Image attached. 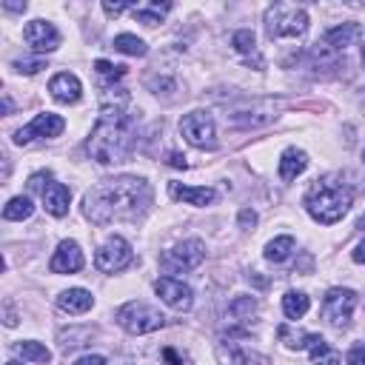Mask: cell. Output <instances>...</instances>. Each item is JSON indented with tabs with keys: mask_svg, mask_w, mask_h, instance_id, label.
I'll return each instance as SVG.
<instances>
[{
	"mask_svg": "<svg viewBox=\"0 0 365 365\" xmlns=\"http://www.w3.org/2000/svg\"><path fill=\"white\" fill-rule=\"evenodd\" d=\"M151 202L148 182L140 177H114L97 182L83 197V214L94 225H108L114 220H137Z\"/></svg>",
	"mask_w": 365,
	"mask_h": 365,
	"instance_id": "obj_1",
	"label": "cell"
},
{
	"mask_svg": "<svg viewBox=\"0 0 365 365\" xmlns=\"http://www.w3.org/2000/svg\"><path fill=\"white\" fill-rule=\"evenodd\" d=\"M128 94L120 91V97H106L103 111L91 128V137L86 140V151L91 160H97L100 165H114V163H125L137 145L134 137V117L125 111Z\"/></svg>",
	"mask_w": 365,
	"mask_h": 365,
	"instance_id": "obj_2",
	"label": "cell"
},
{
	"mask_svg": "<svg viewBox=\"0 0 365 365\" xmlns=\"http://www.w3.org/2000/svg\"><path fill=\"white\" fill-rule=\"evenodd\" d=\"M351 188L342 182L339 174H325L319 180H314V185L305 194V208L308 214L322 222V225H334L336 220L345 217V211L351 208Z\"/></svg>",
	"mask_w": 365,
	"mask_h": 365,
	"instance_id": "obj_3",
	"label": "cell"
},
{
	"mask_svg": "<svg viewBox=\"0 0 365 365\" xmlns=\"http://www.w3.org/2000/svg\"><path fill=\"white\" fill-rule=\"evenodd\" d=\"M308 31V14L297 3H274L265 11V34L277 37H302Z\"/></svg>",
	"mask_w": 365,
	"mask_h": 365,
	"instance_id": "obj_4",
	"label": "cell"
},
{
	"mask_svg": "<svg viewBox=\"0 0 365 365\" xmlns=\"http://www.w3.org/2000/svg\"><path fill=\"white\" fill-rule=\"evenodd\" d=\"M117 322L128 334H151L165 325V317L145 302H125L123 308H117Z\"/></svg>",
	"mask_w": 365,
	"mask_h": 365,
	"instance_id": "obj_5",
	"label": "cell"
},
{
	"mask_svg": "<svg viewBox=\"0 0 365 365\" xmlns=\"http://www.w3.org/2000/svg\"><path fill=\"white\" fill-rule=\"evenodd\" d=\"M202 257H205V245L200 240H185L160 257V268L165 274H182V271L197 268L202 262Z\"/></svg>",
	"mask_w": 365,
	"mask_h": 365,
	"instance_id": "obj_6",
	"label": "cell"
},
{
	"mask_svg": "<svg viewBox=\"0 0 365 365\" xmlns=\"http://www.w3.org/2000/svg\"><path fill=\"white\" fill-rule=\"evenodd\" d=\"M180 134L194 148H217V128L208 111H191L180 120Z\"/></svg>",
	"mask_w": 365,
	"mask_h": 365,
	"instance_id": "obj_7",
	"label": "cell"
},
{
	"mask_svg": "<svg viewBox=\"0 0 365 365\" xmlns=\"http://www.w3.org/2000/svg\"><path fill=\"white\" fill-rule=\"evenodd\" d=\"M131 259H134L131 245H128L123 237H108V240L97 248L94 265H97L103 274H114V271L128 268V265H131Z\"/></svg>",
	"mask_w": 365,
	"mask_h": 365,
	"instance_id": "obj_8",
	"label": "cell"
},
{
	"mask_svg": "<svg viewBox=\"0 0 365 365\" xmlns=\"http://www.w3.org/2000/svg\"><path fill=\"white\" fill-rule=\"evenodd\" d=\"M356 305V294L351 288H331L322 299V319L334 328H345Z\"/></svg>",
	"mask_w": 365,
	"mask_h": 365,
	"instance_id": "obj_9",
	"label": "cell"
},
{
	"mask_svg": "<svg viewBox=\"0 0 365 365\" xmlns=\"http://www.w3.org/2000/svg\"><path fill=\"white\" fill-rule=\"evenodd\" d=\"M63 128H66V120H63L60 114L46 111V114H37V117H34L29 125H23L20 131H14V143H17V145H29V143H34V140H40V137H57Z\"/></svg>",
	"mask_w": 365,
	"mask_h": 365,
	"instance_id": "obj_10",
	"label": "cell"
},
{
	"mask_svg": "<svg viewBox=\"0 0 365 365\" xmlns=\"http://www.w3.org/2000/svg\"><path fill=\"white\" fill-rule=\"evenodd\" d=\"M154 291H157V297H160L168 308H174V311H188L191 302H194V291H191L185 282L174 279V277H160V279L154 282Z\"/></svg>",
	"mask_w": 365,
	"mask_h": 365,
	"instance_id": "obj_11",
	"label": "cell"
},
{
	"mask_svg": "<svg viewBox=\"0 0 365 365\" xmlns=\"http://www.w3.org/2000/svg\"><path fill=\"white\" fill-rule=\"evenodd\" d=\"M23 40L34 48V51H54L60 46V31L48 23V20H31L23 29Z\"/></svg>",
	"mask_w": 365,
	"mask_h": 365,
	"instance_id": "obj_12",
	"label": "cell"
},
{
	"mask_svg": "<svg viewBox=\"0 0 365 365\" xmlns=\"http://www.w3.org/2000/svg\"><path fill=\"white\" fill-rule=\"evenodd\" d=\"M48 268H51L54 274H74V271H80V268H83V251H80V245H77L74 240H63V242L57 245V251H54Z\"/></svg>",
	"mask_w": 365,
	"mask_h": 365,
	"instance_id": "obj_13",
	"label": "cell"
},
{
	"mask_svg": "<svg viewBox=\"0 0 365 365\" xmlns=\"http://www.w3.org/2000/svg\"><path fill=\"white\" fill-rule=\"evenodd\" d=\"M40 197H43V208H46L51 217H66V214H68V200H71V194H68V188H66L63 182L48 180V182L43 185Z\"/></svg>",
	"mask_w": 365,
	"mask_h": 365,
	"instance_id": "obj_14",
	"label": "cell"
},
{
	"mask_svg": "<svg viewBox=\"0 0 365 365\" xmlns=\"http://www.w3.org/2000/svg\"><path fill=\"white\" fill-rule=\"evenodd\" d=\"M48 91H51V97H54L57 103H77L80 94H83V86H80V80H77L74 74L60 71V74L51 77Z\"/></svg>",
	"mask_w": 365,
	"mask_h": 365,
	"instance_id": "obj_15",
	"label": "cell"
},
{
	"mask_svg": "<svg viewBox=\"0 0 365 365\" xmlns=\"http://www.w3.org/2000/svg\"><path fill=\"white\" fill-rule=\"evenodd\" d=\"M168 194L188 205H208L217 197L214 188H208V185H182V182H168Z\"/></svg>",
	"mask_w": 365,
	"mask_h": 365,
	"instance_id": "obj_16",
	"label": "cell"
},
{
	"mask_svg": "<svg viewBox=\"0 0 365 365\" xmlns=\"http://www.w3.org/2000/svg\"><path fill=\"white\" fill-rule=\"evenodd\" d=\"M359 34H362L359 23H342V26H334V29H328V31H325L322 46H325V48H331V51H339V48L351 46Z\"/></svg>",
	"mask_w": 365,
	"mask_h": 365,
	"instance_id": "obj_17",
	"label": "cell"
},
{
	"mask_svg": "<svg viewBox=\"0 0 365 365\" xmlns=\"http://www.w3.org/2000/svg\"><path fill=\"white\" fill-rule=\"evenodd\" d=\"M305 168H308V154L302 148H285L282 151V157H279V177L285 182L297 180Z\"/></svg>",
	"mask_w": 365,
	"mask_h": 365,
	"instance_id": "obj_18",
	"label": "cell"
},
{
	"mask_svg": "<svg viewBox=\"0 0 365 365\" xmlns=\"http://www.w3.org/2000/svg\"><path fill=\"white\" fill-rule=\"evenodd\" d=\"M57 305H60V311H66V314H86V311L94 305V297H91L86 288H68V291H63V294L57 297Z\"/></svg>",
	"mask_w": 365,
	"mask_h": 365,
	"instance_id": "obj_19",
	"label": "cell"
},
{
	"mask_svg": "<svg viewBox=\"0 0 365 365\" xmlns=\"http://www.w3.org/2000/svg\"><path fill=\"white\" fill-rule=\"evenodd\" d=\"M305 351L311 354V362L314 365H339V354L325 342V336L319 334H308V345Z\"/></svg>",
	"mask_w": 365,
	"mask_h": 365,
	"instance_id": "obj_20",
	"label": "cell"
},
{
	"mask_svg": "<svg viewBox=\"0 0 365 365\" xmlns=\"http://www.w3.org/2000/svg\"><path fill=\"white\" fill-rule=\"evenodd\" d=\"M231 46H234V51H237V54H242L248 63L254 60V66H257V68H262V57H259V51H257V40H254V31H248V29H240V31H234V37H231Z\"/></svg>",
	"mask_w": 365,
	"mask_h": 365,
	"instance_id": "obj_21",
	"label": "cell"
},
{
	"mask_svg": "<svg viewBox=\"0 0 365 365\" xmlns=\"http://www.w3.org/2000/svg\"><path fill=\"white\" fill-rule=\"evenodd\" d=\"M171 3H143V6H134L131 14L137 23H145V26H157L165 14H168Z\"/></svg>",
	"mask_w": 365,
	"mask_h": 365,
	"instance_id": "obj_22",
	"label": "cell"
},
{
	"mask_svg": "<svg viewBox=\"0 0 365 365\" xmlns=\"http://www.w3.org/2000/svg\"><path fill=\"white\" fill-rule=\"evenodd\" d=\"M308 305H311V299H308V294H302V291H288V294L282 297V311H285L288 319L305 317Z\"/></svg>",
	"mask_w": 365,
	"mask_h": 365,
	"instance_id": "obj_23",
	"label": "cell"
},
{
	"mask_svg": "<svg viewBox=\"0 0 365 365\" xmlns=\"http://www.w3.org/2000/svg\"><path fill=\"white\" fill-rule=\"evenodd\" d=\"M294 251V237H277L265 245V259L268 262H285Z\"/></svg>",
	"mask_w": 365,
	"mask_h": 365,
	"instance_id": "obj_24",
	"label": "cell"
},
{
	"mask_svg": "<svg viewBox=\"0 0 365 365\" xmlns=\"http://www.w3.org/2000/svg\"><path fill=\"white\" fill-rule=\"evenodd\" d=\"M31 214H34V205H31L29 197H11L6 202V208H3V217L6 220H29Z\"/></svg>",
	"mask_w": 365,
	"mask_h": 365,
	"instance_id": "obj_25",
	"label": "cell"
},
{
	"mask_svg": "<svg viewBox=\"0 0 365 365\" xmlns=\"http://www.w3.org/2000/svg\"><path fill=\"white\" fill-rule=\"evenodd\" d=\"M114 48L123 51V54H128V57H143L148 51V46L140 37H134V34H117L114 37Z\"/></svg>",
	"mask_w": 365,
	"mask_h": 365,
	"instance_id": "obj_26",
	"label": "cell"
},
{
	"mask_svg": "<svg viewBox=\"0 0 365 365\" xmlns=\"http://www.w3.org/2000/svg\"><path fill=\"white\" fill-rule=\"evenodd\" d=\"M17 354L23 356V359H31V362H48L51 359V351L46 348V345H40V342H34V339H26V342H17Z\"/></svg>",
	"mask_w": 365,
	"mask_h": 365,
	"instance_id": "obj_27",
	"label": "cell"
},
{
	"mask_svg": "<svg viewBox=\"0 0 365 365\" xmlns=\"http://www.w3.org/2000/svg\"><path fill=\"white\" fill-rule=\"evenodd\" d=\"M94 71H97V77H100L103 86H111V83H117L125 74V66H114L108 60H97L94 63Z\"/></svg>",
	"mask_w": 365,
	"mask_h": 365,
	"instance_id": "obj_28",
	"label": "cell"
},
{
	"mask_svg": "<svg viewBox=\"0 0 365 365\" xmlns=\"http://www.w3.org/2000/svg\"><path fill=\"white\" fill-rule=\"evenodd\" d=\"M277 336H279L288 348H297V351L308 345V334H305V331H294L291 325H279V328H277Z\"/></svg>",
	"mask_w": 365,
	"mask_h": 365,
	"instance_id": "obj_29",
	"label": "cell"
},
{
	"mask_svg": "<svg viewBox=\"0 0 365 365\" xmlns=\"http://www.w3.org/2000/svg\"><path fill=\"white\" fill-rule=\"evenodd\" d=\"M217 354H220V362H222V365H245V362H248V356H245L242 351H237L231 342H220Z\"/></svg>",
	"mask_w": 365,
	"mask_h": 365,
	"instance_id": "obj_30",
	"label": "cell"
},
{
	"mask_svg": "<svg viewBox=\"0 0 365 365\" xmlns=\"http://www.w3.org/2000/svg\"><path fill=\"white\" fill-rule=\"evenodd\" d=\"M228 311H231V317H234V319H242V317H251V314L257 311V302H254L251 297H237V299L231 302V308H228Z\"/></svg>",
	"mask_w": 365,
	"mask_h": 365,
	"instance_id": "obj_31",
	"label": "cell"
},
{
	"mask_svg": "<svg viewBox=\"0 0 365 365\" xmlns=\"http://www.w3.org/2000/svg\"><path fill=\"white\" fill-rule=\"evenodd\" d=\"M40 68H46V60H43V57H34V60H14V71H20V74H37Z\"/></svg>",
	"mask_w": 365,
	"mask_h": 365,
	"instance_id": "obj_32",
	"label": "cell"
},
{
	"mask_svg": "<svg viewBox=\"0 0 365 365\" xmlns=\"http://www.w3.org/2000/svg\"><path fill=\"white\" fill-rule=\"evenodd\" d=\"M345 365H365V345H354L345 356Z\"/></svg>",
	"mask_w": 365,
	"mask_h": 365,
	"instance_id": "obj_33",
	"label": "cell"
},
{
	"mask_svg": "<svg viewBox=\"0 0 365 365\" xmlns=\"http://www.w3.org/2000/svg\"><path fill=\"white\" fill-rule=\"evenodd\" d=\"M125 9H134L131 3H103V11L108 14V17H117V14H123Z\"/></svg>",
	"mask_w": 365,
	"mask_h": 365,
	"instance_id": "obj_34",
	"label": "cell"
},
{
	"mask_svg": "<svg viewBox=\"0 0 365 365\" xmlns=\"http://www.w3.org/2000/svg\"><path fill=\"white\" fill-rule=\"evenodd\" d=\"M240 225H242V228H254V225H257V214H254L251 208H242V211H240Z\"/></svg>",
	"mask_w": 365,
	"mask_h": 365,
	"instance_id": "obj_35",
	"label": "cell"
},
{
	"mask_svg": "<svg viewBox=\"0 0 365 365\" xmlns=\"http://www.w3.org/2000/svg\"><path fill=\"white\" fill-rule=\"evenodd\" d=\"M74 365H106V356H100V354H88V356H80Z\"/></svg>",
	"mask_w": 365,
	"mask_h": 365,
	"instance_id": "obj_36",
	"label": "cell"
},
{
	"mask_svg": "<svg viewBox=\"0 0 365 365\" xmlns=\"http://www.w3.org/2000/svg\"><path fill=\"white\" fill-rule=\"evenodd\" d=\"M351 257H354V262H359V265H365V240H362V242H359V245L354 248V254H351Z\"/></svg>",
	"mask_w": 365,
	"mask_h": 365,
	"instance_id": "obj_37",
	"label": "cell"
},
{
	"mask_svg": "<svg viewBox=\"0 0 365 365\" xmlns=\"http://www.w3.org/2000/svg\"><path fill=\"white\" fill-rule=\"evenodd\" d=\"M163 356L168 359V365H182V359L174 354V348H165V351H163Z\"/></svg>",
	"mask_w": 365,
	"mask_h": 365,
	"instance_id": "obj_38",
	"label": "cell"
},
{
	"mask_svg": "<svg viewBox=\"0 0 365 365\" xmlns=\"http://www.w3.org/2000/svg\"><path fill=\"white\" fill-rule=\"evenodd\" d=\"M168 163H171V165H174V168H185V165H188V163H185V157H182V154H171V157H168Z\"/></svg>",
	"mask_w": 365,
	"mask_h": 365,
	"instance_id": "obj_39",
	"label": "cell"
},
{
	"mask_svg": "<svg viewBox=\"0 0 365 365\" xmlns=\"http://www.w3.org/2000/svg\"><path fill=\"white\" fill-rule=\"evenodd\" d=\"M3 9H9V11H26V3H3Z\"/></svg>",
	"mask_w": 365,
	"mask_h": 365,
	"instance_id": "obj_40",
	"label": "cell"
},
{
	"mask_svg": "<svg viewBox=\"0 0 365 365\" xmlns=\"http://www.w3.org/2000/svg\"><path fill=\"white\" fill-rule=\"evenodd\" d=\"M359 228H362V231H365V214H362V217H359Z\"/></svg>",
	"mask_w": 365,
	"mask_h": 365,
	"instance_id": "obj_41",
	"label": "cell"
},
{
	"mask_svg": "<svg viewBox=\"0 0 365 365\" xmlns=\"http://www.w3.org/2000/svg\"><path fill=\"white\" fill-rule=\"evenodd\" d=\"M362 66H365V46H362Z\"/></svg>",
	"mask_w": 365,
	"mask_h": 365,
	"instance_id": "obj_42",
	"label": "cell"
},
{
	"mask_svg": "<svg viewBox=\"0 0 365 365\" xmlns=\"http://www.w3.org/2000/svg\"><path fill=\"white\" fill-rule=\"evenodd\" d=\"M6 365H20V362H14V359H11V362H6Z\"/></svg>",
	"mask_w": 365,
	"mask_h": 365,
	"instance_id": "obj_43",
	"label": "cell"
},
{
	"mask_svg": "<svg viewBox=\"0 0 365 365\" xmlns=\"http://www.w3.org/2000/svg\"><path fill=\"white\" fill-rule=\"evenodd\" d=\"M362 163H365V148H362Z\"/></svg>",
	"mask_w": 365,
	"mask_h": 365,
	"instance_id": "obj_44",
	"label": "cell"
}]
</instances>
